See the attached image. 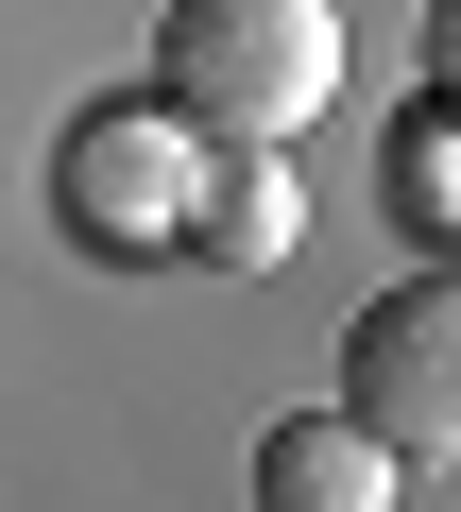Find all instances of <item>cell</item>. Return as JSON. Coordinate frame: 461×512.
I'll use <instances>...</instances> for the list:
<instances>
[{
  "mask_svg": "<svg viewBox=\"0 0 461 512\" xmlns=\"http://www.w3.org/2000/svg\"><path fill=\"white\" fill-rule=\"evenodd\" d=\"M291 222H308V188H291V137H205V188H188V274H274L291 256Z\"/></svg>",
  "mask_w": 461,
  "mask_h": 512,
  "instance_id": "277c9868",
  "label": "cell"
},
{
  "mask_svg": "<svg viewBox=\"0 0 461 512\" xmlns=\"http://www.w3.org/2000/svg\"><path fill=\"white\" fill-rule=\"evenodd\" d=\"M188 188H205V137L154 86H103V103L52 120V222H69V256H103V274H137V256L188 239Z\"/></svg>",
  "mask_w": 461,
  "mask_h": 512,
  "instance_id": "7a4b0ae2",
  "label": "cell"
},
{
  "mask_svg": "<svg viewBox=\"0 0 461 512\" xmlns=\"http://www.w3.org/2000/svg\"><path fill=\"white\" fill-rule=\"evenodd\" d=\"M410 69H427V86H461V0H427V18H410Z\"/></svg>",
  "mask_w": 461,
  "mask_h": 512,
  "instance_id": "52a82bcc",
  "label": "cell"
},
{
  "mask_svg": "<svg viewBox=\"0 0 461 512\" xmlns=\"http://www.w3.org/2000/svg\"><path fill=\"white\" fill-rule=\"evenodd\" d=\"M342 410H359L410 478L461 461V256L410 274V291H376V308L342 325Z\"/></svg>",
  "mask_w": 461,
  "mask_h": 512,
  "instance_id": "3957f363",
  "label": "cell"
},
{
  "mask_svg": "<svg viewBox=\"0 0 461 512\" xmlns=\"http://www.w3.org/2000/svg\"><path fill=\"white\" fill-rule=\"evenodd\" d=\"M376 188H393V222H410V239H444V256H461V86H427V103L376 137Z\"/></svg>",
  "mask_w": 461,
  "mask_h": 512,
  "instance_id": "8992f818",
  "label": "cell"
},
{
  "mask_svg": "<svg viewBox=\"0 0 461 512\" xmlns=\"http://www.w3.org/2000/svg\"><path fill=\"white\" fill-rule=\"evenodd\" d=\"M410 461L359 427V410H274L257 427V512H393Z\"/></svg>",
  "mask_w": 461,
  "mask_h": 512,
  "instance_id": "5b68a950",
  "label": "cell"
},
{
  "mask_svg": "<svg viewBox=\"0 0 461 512\" xmlns=\"http://www.w3.org/2000/svg\"><path fill=\"white\" fill-rule=\"evenodd\" d=\"M137 86L188 137H308L342 103V0H171Z\"/></svg>",
  "mask_w": 461,
  "mask_h": 512,
  "instance_id": "6da1fadb",
  "label": "cell"
}]
</instances>
